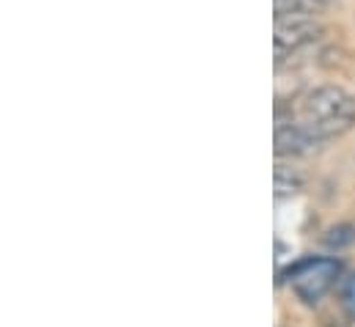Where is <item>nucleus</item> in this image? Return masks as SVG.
Here are the masks:
<instances>
[{
    "label": "nucleus",
    "mask_w": 355,
    "mask_h": 327,
    "mask_svg": "<svg viewBox=\"0 0 355 327\" xmlns=\"http://www.w3.org/2000/svg\"><path fill=\"white\" fill-rule=\"evenodd\" d=\"M289 116L325 143L355 127V96L342 85H317L289 105Z\"/></svg>",
    "instance_id": "nucleus-1"
},
{
    "label": "nucleus",
    "mask_w": 355,
    "mask_h": 327,
    "mask_svg": "<svg viewBox=\"0 0 355 327\" xmlns=\"http://www.w3.org/2000/svg\"><path fill=\"white\" fill-rule=\"evenodd\" d=\"M339 261L334 258H306L300 264H295L289 269L292 275V292L306 303V306H317L336 283L339 278Z\"/></svg>",
    "instance_id": "nucleus-2"
},
{
    "label": "nucleus",
    "mask_w": 355,
    "mask_h": 327,
    "mask_svg": "<svg viewBox=\"0 0 355 327\" xmlns=\"http://www.w3.org/2000/svg\"><path fill=\"white\" fill-rule=\"evenodd\" d=\"M320 36H322V25L314 17H275V25H272L275 67L292 58V53L314 44Z\"/></svg>",
    "instance_id": "nucleus-3"
},
{
    "label": "nucleus",
    "mask_w": 355,
    "mask_h": 327,
    "mask_svg": "<svg viewBox=\"0 0 355 327\" xmlns=\"http://www.w3.org/2000/svg\"><path fill=\"white\" fill-rule=\"evenodd\" d=\"M272 141H275V157L278 160H284V157H289V160L292 157H309L322 146V141L314 138L303 124H297L284 105L275 107Z\"/></svg>",
    "instance_id": "nucleus-4"
},
{
    "label": "nucleus",
    "mask_w": 355,
    "mask_h": 327,
    "mask_svg": "<svg viewBox=\"0 0 355 327\" xmlns=\"http://www.w3.org/2000/svg\"><path fill=\"white\" fill-rule=\"evenodd\" d=\"M272 187H275V198H286V195H297L306 187V173L292 163L278 160L272 168Z\"/></svg>",
    "instance_id": "nucleus-5"
},
{
    "label": "nucleus",
    "mask_w": 355,
    "mask_h": 327,
    "mask_svg": "<svg viewBox=\"0 0 355 327\" xmlns=\"http://www.w3.org/2000/svg\"><path fill=\"white\" fill-rule=\"evenodd\" d=\"M328 0H272L275 17H317Z\"/></svg>",
    "instance_id": "nucleus-6"
},
{
    "label": "nucleus",
    "mask_w": 355,
    "mask_h": 327,
    "mask_svg": "<svg viewBox=\"0 0 355 327\" xmlns=\"http://www.w3.org/2000/svg\"><path fill=\"white\" fill-rule=\"evenodd\" d=\"M322 242L331 250H342V247L355 245V226L353 223H339L334 229H328V234L322 237Z\"/></svg>",
    "instance_id": "nucleus-7"
},
{
    "label": "nucleus",
    "mask_w": 355,
    "mask_h": 327,
    "mask_svg": "<svg viewBox=\"0 0 355 327\" xmlns=\"http://www.w3.org/2000/svg\"><path fill=\"white\" fill-rule=\"evenodd\" d=\"M345 303H347V308L355 314V278H353V283L347 286V294H345Z\"/></svg>",
    "instance_id": "nucleus-8"
}]
</instances>
